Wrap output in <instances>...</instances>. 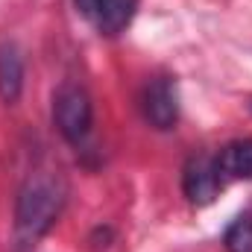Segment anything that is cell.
<instances>
[{
  "mask_svg": "<svg viewBox=\"0 0 252 252\" xmlns=\"http://www.w3.org/2000/svg\"><path fill=\"white\" fill-rule=\"evenodd\" d=\"M64 205V188L62 182L50 173H32L18 193L15 205V229L24 244L38 241L41 235L50 232L56 223L59 211Z\"/></svg>",
  "mask_w": 252,
  "mask_h": 252,
  "instance_id": "cell-1",
  "label": "cell"
},
{
  "mask_svg": "<svg viewBox=\"0 0 252 252\" xmlns=\"http://www.w3.org/2000/svg\"><path fill=\"white\" fill-rule=\"evenodd\" d=\"M53 124L67 144H82L88 138L94 124V106L85 88L67 82L53 94Z\"/></svg>",
  "mask_w": 252,
  "mask_h": 252,
  "instance_id": "cell-2",
  "label": "cell"
},
{
  "mask_svg": "<svg viewBox=\"0 0 252 252\" xmlns=\"http://www.w3.org/2000/svg\"><path fill=\"white\" fill-rule=\"evenodd\" d=\"M226 182L220 176V167H217V156H208V153H199V156H190L185 170H182V190L188 196L190 205H208L214 202V196L220 193Z\"/></svg>",
  "mask_w": 252,
  "mask_h": 252,
  "instance_id": "cell-3",
  "label": "cell"
},
{
  "mask_svg": "<svg viewBox=\"0 0 252 252\" xmlns=\"http://www.w3.org/2000/svg\"><path fill=\"white\" fill-rule=\"evenodd\" d=\"M73 6L103 35L124 32L138 12V0H73Z\"/></svg>",
  "mask_w": 252,
  "mask_h": 252,
  "instance_id": "cell-4",
  "label": "cell"
},
{
  "mask_svg": "<svg viewBox=\"0 0 252 252\" xmlns=\"http://www.w3.org/2000/svg\"><path fill=\"white\" fill-rule=\"evenodd\" d=\"M141 109L144 118L156 129H173L179 121V94H176V82L170 76H156L147 82L144 97H141Z\"/></svg>",
  "mask_w": 252,
  "mask_h": 252,
  "instance_id": "cell-5",
  "label": "cell"
},
{
  "mask_svg": "<svg viewBox=\"0 0 252 252\" xmlns=\"http://www.w3.org/2000/svg\"><path fill=\"white\" fill-rule=\"evenodd\" d=\"M24 91V56L9 41L0 44V100L15 103Z\"/></svg>",
  "mask_w": 252,
  "mask_h": 252,
  "instance_id": "cell-6",
  "label": "cell"
},
{
  "mask_svg": "<svg viewBox=\"0 0 252 252\" xmlns=\"http://www.w3.org/2000/svg\"><path fill=\"white\" fill-rule=\"evenodd\" d=\"M217 167L223 182L232 179H252V138L247 141H235L229 147H223L217 153Z\"/></svg>",
  "mask_w": 252,
  "mask_h": 252,
  "instance_id": "cell-7",
  "label": "cell"
},
{
  "mask_svg": "<svg viewBox=\"0 0 252 252\" xmlns=\"http://www.w3.org/2000/svg\"><path fill=\"white\" fill-rule=\"evenodd\" d=\"M223 247H226V252H252V217L250 214L238 217V220L226 229Z\"/></svg>",
  "mask_w": 252,
  "mask_h": 252,
  "instance_id": "cell-8",
  "label": "cell"
}]
</instances>
